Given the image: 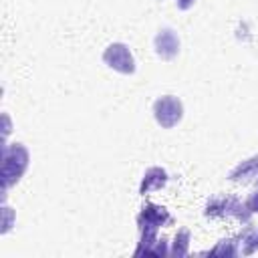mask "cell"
Returning <instances> with one entry per match:
<instances>
[{"label": "cell", "mask_w": 258, "mask_h": 258, "mask_svg": "<svg viewBox=\"0 0 258 258\" xmlns=\"http://www.w3.org/2000/svg\"><path fill=\"white\" fill-rule=\"evenodd\" d=\"M173 222L171 214L159 206V204H153V202H147L143 204L141 212L137 214V226H139V244L135 248V256H147L149 254V248L151 244L159 238L157 232L165 226H169Z\"/></svg>", "instance_id": "6da1fadb"}, {"label": "cell", "mask_w": 258, "mask_h": 258, "mask_svg": "<svg viewBox=\"0 0 258 258\" xmlns=\"http://www.w3.org/2000/svg\"><path fill=\"white\" fill-rule=\"evenodd\" d=\"M30 153L22 143H6L2 151V189H10L28 169Z\"/></svg>", "instance_id": "7a4b0ae2"}, {"label": "cell", "mask_w": 258, "mask_h": 258, "mask_svg": "<svg viewBox=\"0 0 258 258\" xmlns=\"http://www.w3.org/2000/svg\"><path fill=\"white\" fill-rule=\"evenodd\" d=\"M206 218H234L242 224H250V218L254 216L246 202L234 198V196H216L212 200H208L206 210H204Z\"/></svg>", "instance_id": "3957f363"}, {"label": "cell", "mask_w": 258, "mask_h": 258, "mask_svg": "<svg viewBox=\"0 0 258 258\" xmlns=\"http://www.w3.org/2000/svg\"><path fill=\"white\" fill-rule=\"evenodd\" d=\"M153 119L161 129H173L183 119V103L175 95H161L153 103Z\"/></svg>", "instance_id": "277c9868"}, {"label": "cell", "mask_w": 258, "mask_h": 258, "mask_svg": "<svg viewBox=\"0 0 258 258\" xmlns=\"http://www.w3.org/2000/svg\"><path fill=\"white\" fill-rule=\"evenodd\" d=\"M103 62L119 73V75H133L137 71V62L135 56L131 52V48L125 42H111L107 44V48L103 50Z\"/></svg>", "instance_id": "5b68a950"}, {"label": "cell", "mask_w": 258, "mask_h": 258, "mask_svg": "<svg viewBox=\"0 0 258 258\" xmlns=\"http://www.w3.org/2000/svg\"><path fill=\"white\" fill-rule=\"evenodd\" d=\"M179 36L173 28H161L155 38H153V48H155V54L163 60H171L179 54Z\"/></svg>", "instance_id": "8992f818"}, {"label": "cell", "mask_w": 258, "mask_h": 258, "mask_svg": "<svg viewBox=\"0 0 258 258\" xmlns=\"http://www.w3.org/2000/svg\"><path fill=\"white\" fill-rule=\"evenodd\" d=\"M169 181V173L159 167V165H153L149 169H145L143 177H141V183H139V196H147L151 191H157V189H163Z\"/></svg>", "instance_id": "52a82bcc"}, {"label": "cell", "mask_w": 258, "mask_h": 258, "mask_svg": "<svg viewBox=\"0 0 258 258\" xmlns=\"http://www.w3.org/2000/svg\"><path fill=\"white\" fill-rule=\"evenodd\" d=\"M228 179L230 181H236V183H250V181H256L258 183V155H252V157L240 161L228 173Z\"/></svg>", "instance_id": "ba28073f"}, {"label": "cell", "mask_w": 258, "mask_h": 258, "mask_svg": "<svg viewBox=\"0 0 258 258\" xmlns=\"http://www.w3.org/2000/svg\"><path fill=\"white\" fill-rule=\"evenodd\" d=\"M238 248L240 254H254L258 252V226L244 230V234L238 236Z\"/></svg>", "instance_id": "9c48e42d"}, {"label": "cell", "mask_w": 258, "mask_h": 258, "mask_svg": "<svg viewBox=\"0 0 258 258\" xmlns=\"http://www.w3.org/2000/svg\"><path fill=\"white\" fill-rule=\"evenodd\" d=\"M189 242H191V234L187 230H177V234L173 236V242L169 246V254L171 256H187Z\"/></svg>", "instance_id": "30bf717a"}, {"label": "cell", "mask_w": 258, "mask_h": 258, "mask_svg": "<svg viewBox=\"0 0 258 258\" xmlns=\"http://www.w3.org/2000/svg\"><path fill=\"white\" fill-rule=\"evenodd\" d=\"M208 256H238L240 248H238V238H226L220 240L212 250L206 252Z\"/></svg>", "instance_id": "8fae6325"}, {"label": "cell", "mask_w": 258, "mask_h": 258, "mask_svg": "<svg viewBox=\"0 0 258 258\" xmlns=\"http://www.w3.org/2000/svg\"><path fill=\"white\" fill-rule=\"evenodd\" d=\"M246 206H248V210H250L252 214H258V189H254V191L248 196Z\"/></svg>", "instance_id": "7c38bea8"}, {"label": "cell", "mask_w": 258, "mask_h": 258, "mask_svg": "<svg viewBox=\"0 0 258 258\" xmlns=\"http://www.w3.org/2000/svg\"><path fill=\"white\" fill-rule=\"evenodd\" d=\"M194 4H196V0H175V6L179 10H189Z\"/></svg>", "instance_id": "4fadbf2b"}]
</instances>
